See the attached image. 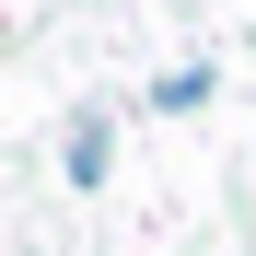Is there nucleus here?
<instances>
[{
  "instance_id": "obj_1",
  "label": "nucleus",
  "mask_w": 256,
  "mask_h": 256,
  "mask_svg": "<svg viewBox=\"0 0 256 256\" xmlns=\"http://www.w3.org/2000/svg\"><path fill=\"white\" fill-rule=\"evenodd\" d=\"M105 163H116V140H105V116H82V128H70V186H105Z\"/></svg>"
},
{
  "instance_id": "obj_2",
  "label": "nucleus",
  "mask_w": 256,
  "mask_h": 256,
  "mask_svg": "<svg viewBox=\"0 0 256 256\" xmlns=\"http://www.w3.org/2000/svg\"><path fill=\"white\" fill-rule=\"evenodd\" d=\"M152 105H163V116H186V105H210V70H175V82H152Z\"/></svg>"
}]
</instances>
